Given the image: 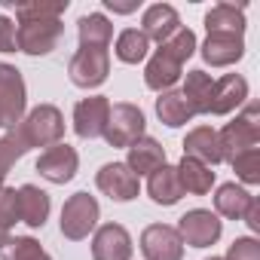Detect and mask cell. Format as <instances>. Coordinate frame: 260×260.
I'll return each mask as SVG.
<instances>
[{"instance_id": "cell-32", "label": "cell", "mask_w": 260, "mask_h": 260, "mask_svg": "<svg viewBox=\"0 0 260 260\" xmlns=\"http://www.w3.org/2000/svg\"><path fill=\"white\" fill-rule=\"evenodd\" d=\"M0 257H4V260H52V257L40 248V242L31 239V236H16V239H10V242L4 245V251H0Z\"/></svg>"}, {"instance_id": "cell-15", "label": "cell", "mask_w": 260, "mask_h": 260, "mask_svg": "<svg viewBox=\"0 0 260 260\" xmlns=\"http://www.w3.org/2000/svg\"><path fill=\"white\" fill-rule=\"evenodd\" d=\"M181 28V16H178V10L175 7H169V4H153V7H147L144 10V19H141V34L147 37V40H156L159 46L175 34Z\"/></svg>"}, {"instance_id": "cell-39", "label": "cell", "mask_w": 260, "mask_h": 260, "mask_svg": "<svg viewBox=\"0 0 260 260\" xmlns=\"http://www.w3.org/2000/svg\"><path fill=\"white\" fill-rule=\"evenodd\" d=\"M205 260H223V257H205Z\"/></svg>"}, {"instance_id": "cell-2", "label": "cell", "mask_w": 260, "mask_h": 260, "mask_svg": "<svg viewBox=\"0 0 260 260\" xmlns=\"http://www.w3.org/2000/svg\"><path fill=\"white\" fill-rule=\"evenodd\" d=\"M19 135L25 138L28 150L31 147H52V144H61V135H64V116L55 104H37L19 125Z\"/></svg>"}, {"instance_id": "cell-22", "label": "cell", "mask_w": 260, "mask_h": 260, "mask_svg": "<svg viewBox=\"0 0 260 260\" xmlns=\"http://www.w3.org/2000/svg\"><path fill=\"white\" fill-rule=\"evenodd\" d=\"M208 34H245V10L236 4H217L205 16Z\"/></svg>"}, {"instance_id": "cell-27", "label": "cell", "mask_w": 260, "mask_h": 260, "mask_svg": "<svg viewBox=\"0 0 260 260\" xmlns=\"http://www.w3.org/2000/svg\"><path fill=\"white\" fill-rule=\"evenodd\" d=\"M211 86H214V80H211L205 71H190V74H187V83H184L181 95L187 98V104H190L193 113H208Z\"/></svg>"}, {"instance_id": "cell-6", "label": "cell", "mask_w": 260, "mask_h": 260, "mask_svg": "<svg viewBox=\"0 0 260 260\" xmlns=\"http://www.w3.org/2000/svg\"><path fill=\"white\" fill-rule=\"evenodd\" d=\"M68 74H71V83L80 86V89H95L107 80L110 74V55L107 49L101 46H80L68 64Z\"/></svg>"}, {"instance_id": "cell-30", "label": "cell", "mask_w": 260, "mask_h": 260, "mask_svg": "<svg viewBox=\"0 0 260 260\" xmlns=\"http://www.w3.org/2000/svg\"><path fill=\"white\" fill-rule=\"evenodd\" d=\"M25 153H28V144H25V138L19 135V128H16V125L7 128V135L0 138V187H4L10 169H13Z\"/></svg>"}, {"instance_id": "cell-5", "label": "cell", "mask_w": 260, "mask_h": 260, "mask_svg": "<svg viewBox=\"0 0 260 260\" xmlns=\"http://www.w3.org/2000/svg\"><path fill=\"white\" fill-rule=\"evenodd\" d=\"M25 80L22 71L13 64H0V128H13L25 119Z\"/></svg>"}, {"instance_id": "cell-11", "label": "cell", "mask_w": 260, "mask_h": 260, "mask_svg": "<svg viewBox=\"0 0 260 260\" xmlns=\"http://www.w3.org/2000/svg\"><path fill=\"white\" fill-rule=\"evenodd\" d=\"M132 236L122 223H101L92 239V260H132Z\"/></svg>"}, {"instance_id": "cell-1", "label": "cell", "mask_w": 260, "mask_h": 260, "mask_svg": "<svg viewBox=\"0 0 260 260\" xmlns=\"http://www.w3.org/2000/svg\"><path fill=\"white\" fill-rule=\"evenodd\" d=\"M217 144H220V156L223 159H233L242 150L260 147V107L254 101L245 104V110L217 132Z\"/></svg>"}, {"instance_id": "cell-16", "label": "cell", "mask_w": 260, "mask_h": 260, "mask_svg": "<svg viewBox=\"0 0 260 260\" xmlns=\"http://www.w3.org/2000/svg\"><path fill=\"white\" fill-rule=\"evenodd\" d=\"M245 55V40L242 34H208L202 43V58L211 68H226L236 64Z\"/></svg>"}, {"instance_id": "cell-36", "label": "cell", "mask_w": 260, "mask_h": 260, "mask_svg": "<svg viewBox=\"0 0 260 260\" xmlns=\"http://www.w3.org/2000/svg\"><path fill=\"white\" fill-rule=\"evenodd\" d=\"M19 43H16V22L0 16V52H16Z\"/></svg>"}, {"instance_id": "cell-37", "label": "cell", "mask_w": 260, "mask_h": 260, "mask_svg": "<svg viewBox=\"0 0 260 260\" xmlns=\"http://www.w3.org/2000/svg\"><path fill=\"white\" fill-rule=\"evenodd\" d=\"M242 220H245V223H248V226H251L254 233L260 230V202H257V199H251V202H248V208H245Z\"/></svg>"}, {"instance_id": "cell-8", "label": "cell", "mask_w": 260, "mask_h": 260, "mask_svg": "<svg viewBox=\"0 0 260 260\" xmlns=\"http://www.w3.org/2000/svg\"><path fill=\"white\" fill-rule=\"evenodd\" d=\"M220 233H223V223L208 208H193L178 220V236L190 248H211L220 239Z\"/></svg>"}, {"instance_id": "cell-33", "label": "cell", "mask_w": 260, "mask_h": 260, "mask_svg": "<svg viewBox=\"0 0 260 260\" xmlns=\"http://www.w3.org/2000/svg\"><path fill=\"white\" fill-rule=\"evenodd\" d=\"M233 166V172L245 181V184H260V147H251V150H242L236 153L233 159H226Z\"/></svg>"}, {"instance_id": "cell-4", "label": "cell", "mask_w": 260, "mask_h": 260, "mask_svg": "<svg viewBox=\"0 0 260 260\" xmlns=\"http://www.w3.org/2000/svg\"><path fill=\"white\" fill-rule=\"evenodd\" d=\"M64 34L61 19H22L16 25V43L25 55H49Z\"/></svg>"}, {"instance_id": "cell-31", "label": "cell", "mask_w": 260, "mask_h": 260, "mask_svg": "<svg viewBox=\"0 0 260 260\" xmlns=\"http://www.w3.org/2000/svg\"><path fill=\"white\" fill-rule=\"evenodd\" d=\"M19 223V190L16 187H0V251L13 239L10 230Z\"/></svg>"}, {"instance_id": "cell-14", "label": "cell", "mask_w": 260, "mask_h": 260, "mask_svg": "<svg viewBox=\"0 0 260 260\" xmlns=\"http://www.w3.org/2000/svg\"><path fill=\"white\" fill-rule=\"evenodd\" d=\"M248 101V80L242 74H226L220 80H214L211 86V98H208V113L223 116L230 110H236L239 104Z\"/></svg>"}, {"instance_id": "cell-34", "label": "cell", "mask_w": 260, "mask_h": 260, "mask_svg": "<svg viewBox=\"0 0 260 260\" xmlns=\"http://www.w3.org/2000/svg\"><path fill=\"white\" fill-rule=\"evenodd\" d=\"M162 49H166L175 61H181V64H184V61L196 52V34H193L190 28H178V31L162 43Z\"/></svg>"}, {"instance_id": "cell-3", "label": "cell", "mask_w": 260, "mask_h": 260, "mask_svg": "<svg viewBox=\"0 0 260 260\" xmlns=\"http://www.w3.org/2000/svg\"><path fill=\"white\" fill-rule=\"evenodd\" d=\"M144 113L138 104H128V101H119L110 107L107 113V125H104V141L110 147H132L138 138H144Z\"/></svg>"}, {"instance_id": "cell-35", "label": "cell", "mask_w": 260, "mask_h": 260, "mask_svg": "<svg viewBox=\"0 0 260 260\" xmlns=\"http://www.w3.org/2000/svg\"><path fill=\"white\" fill-rule=\"evenodd\" d=\"M223 260H260V242L251 239V236H242L230 245Z\"/></svg>"}, {"instance_id": "cell-12", "label": "cell", "mask_w": 260, "mask_h": 260, "mask_svg": "<svg viewBox=\"0 0 260 260\" xmlns=\"http://www.w3.org/2000/svg\"><path fill=\"white\" fill-rule=\"evenodd\" d=\"M77 169H80V156L71 144H52L37 159V172L49 184H68L77 175Z\"/></svg>"}, {"instance_id": "cell-26", "label": "cell", "mask_w": 260, "mask_h": 260, "mask_svg": "<svg viewBox=\"0 0 260 260\" xmlns=\"http://www.w3.org/2000/svg\"><path fill=\"white\" fill-rule=\"evenodd\" d=\"M251 199H254V196H251L245 187L223 184V187H217L214 208H217V214H223V217H230V220H242V214H245V208H248Z\"/></svg>"}, {"instance_id": "cell-29", "label": "cell", "mask_w": 260, "mask_h": 260, "mask_svg": "<svg viewBox=\"0 0 260 260\" xmlns=\"http://www.w3.org/2000/svg\"><path fill=\"white\" fill-rule=\"evenodd\" d=\"M7 7H16V19H61L68 10V0H28V4H16V0H4Z\"/></svg>"}, {"instance_id": "cell-17", "label": "cell", "mask_w": 260, "mask_h": 260, "mask_svg": "<svg viewBox=\"0 0 260 260\" xmlns=\"http://www.w3.org/2000/svg\"><path fill=\"white\" fill-rule=\"evenodd\" d=\"M184 156H190V159H196V162H202L208 169H214L217 162H223L220 144H217V132H214L211 125H196L193 132L184 138Z\"/></svg>"}, {"instance_id": "cell-13", "label": "cell", "mask_w": 260, "mask_h": 260, "mask_svg": "<svg viewBox=\"0 0 260 260\" xmlns=\"http://www.w3.org/2000/svg\"><path fill=\"white\" fill-rule=\"evenodd\" d=\"M107 113H110V101L104 95H92L83 98L74 107V132L86 141L104 135V125H107Z\"/></svg>"}, {"instance_id": "cell-9", "label": "cell", "mask_w": 260, "mask_h": 260, "mask_svg": "<svg viewBox=\"0 0 260 260\" xmlns=\"http://www.w3.org/2000/svg\"><path fill=\"white\" fill-rule=\"evenodd\" d=\"M141 251L147 260H184V242L169 223H150L141 233Z\"/></svg>"}, {"instance_id": "cell-21", "label": "cell", "mask_w": 260, "mask_h": 260, "mask_svg": "<svg viewBox=\"0 0 260 260\" xmlns=\"http://www.w3.org/2000/svg\"><path fill=\"white\" fill-rule=\"evenodd\" d=\"M147 193H150V199L156 202V205H178L181 202V196H184V187H181V181H178V169L175 166H159L153 175H150V181H147Z\"/></svg>"}, {"instance_id": "cell-24", "label": "cell", "mask_w": 260, "mask_h": 260, "mask_svg": "<svg viewBox=\"0 0 260 260\" xmlns=\"http://www.w3.org/2000/svg\"><path fill=\"white\" fill-rule=\"evenodd\" d=\"M175 169H178V181H181L184 193H196V196L211 193L214 172H211L208 166H202V162H196V159L184 156V159H181V166H175Z\"/></svg>"}, {"instance_id": "cell-10", "label": "cell", "mask_w": 260, "mask_h": 260, "mask_svg": "<svg viewBox=\"0 0 260 260\" xmlns=\"http://www.w3.org/2000/svg\"><path fill=\"white\" fill-rule=\"evenodd\" d=\"M95 184H98V190H101L104 196H110L113 202H132V199L138 196V190H141L138 178L128 172L125 162H107V166H101L98 175H95Z\"/></svg>"}, {"instance_id": "cell-25", "label": "cell", "mask_w": 260, "mask_h": 260, "mask_svg": "<svg viewBox=\"0 0 260 260\" xmlns=\"http://www.w3.org/2000/svg\"><path fill=\"white\" fill-rule=\"evenodd\" d=\"M77 34H80V46H101L107 49L110 37H113V25L107 22V16L101 13H89L77 22Z\"/></svg>"}, {"instance_id": "cell-38", "label": "cell", "mask_w": 260, "mask_h": 260, "mask_svg": "<svg viewBox=\"0 0 260 260\" xmlns=\"http://www.w3.org/2000/svg\"><path fill=\"white\" fill-rule=\"evenodd\" d=\"M104 7L113 10V13H132V10H138V4H113V0H104Z\"/></svg>"}, {"instance_id": "cell-7", "label": "cell", "mask_w": 260, "mask_h": 260, "mask_svg": "<svg viewBox=\"0 0 260 260\" xmlns=\"http://www.w3.org/2000/svg\"><path fill=\"white\" fill-rule=\"evenodd\" d=\"M98 202H95V196H89V193H74L68 202H64V208H61V233H64V239H71V242H80V239H86L95 226H98Z\"/></svg>"}, {"instance_id": "cell-19", "label": "cell", "mask_w": 260, "mask_h": 260, "mask_svg": "<svg viewBox=\"0 0 260 260\" xmlns=\"http://www.w3.org/2000/svg\"><path fill=\"white\" fill-rule=\"evenodd\" d=\"M181 61H175L162 46L153 52V58L147 61V71H144V83H147V89H153V92H169L178 80H181Z\"/></svg>"}, {"instance_id": "cell-18", "label": "cell", "mask_w": 260, "mask_h": 260, "mask_svg": "<svg viewBox=\"0 0 260 260\" xmlns=\"http://www.w3.org/2000/svg\"><path fill=\"white\" fill-rule=\"evenodd\" d=\"M128 172H132L135 178L141 175H153L159 166H166V147L156 141V138H138L132 147H128V159H125Z\"/></svg>"}, {"instance_id": "cell-28", "label": "cell", "mask_w": 260, "mask_h": 260, "mask_svg": "<svg viewBox=\"0 0 260 260\" xmlns=\"http://www.w3.org/2000/svg\"><path fill=\"white\" fill-rule=\"evenodd\" d=\"M147 52H150V40H147L138 28H125V31L116 37V58L125 61V64L144 61Z\"/></svg>"}, {"instance_id": "cell-20", "label": "cell", "mask_w": 260, "mask_h": 260, "mask_svg": "<svg viewBox=\"0 0 260 260\" xmlns=\"http://www.w3.org/2000/svg\"><path fill=\"white\" fill-rule=\"evenodd\" d=\"M49 208H52V202H49L46 190H40L34 184L19 187V220L22 223H28L31 230H40L49 217Z\"/></svg>"}, {"instance_id": "cell-23", "label": "cell", "mask_w": 260, "mask_h": 260, "mask_svg": "<svg viewBox=\"0 0 260 260\" xmlns=\"http://www.w3.org/2000/svg\"><path fill=\"white\" fill-rule=\"evenodd\" d=\"M156 116H159L169 128H178V125H187L196 113L190 110L187 98H184L178 89H169V92H159V98H156Z\"/></svg>"}]
</instances>
